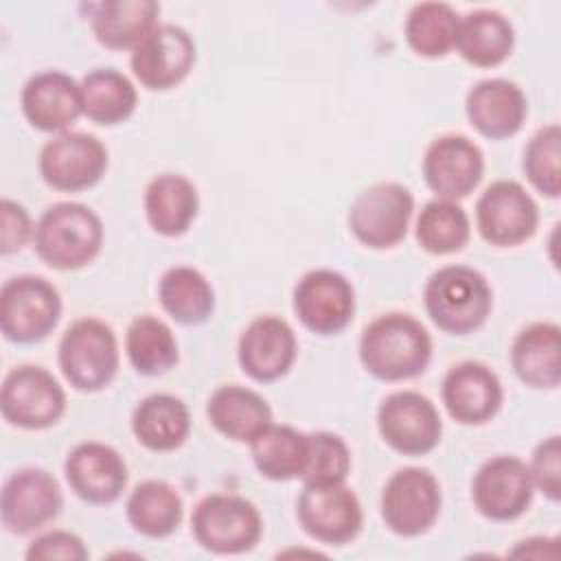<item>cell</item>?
<instances>
[{
	"mask_svg": "<svg viewBox=\"0 0 561 561\" xmlns=\"http://www.w3.org/2000/svg\"><path fill=\"white\" fill-rule=\"evenodd\" d=\"M79 94L83 116L99 125H116L127 121L138 101L134 83L114 68L88 72L79 83Z\"/></svg>",
	"mask_w": 561,
	"mask_h": 561,
	"instance_id": "obj_30",
	"label": "cell"
},
{
	"mask_svg": "<svg viewBox=\"0 0 561 561\" xmlns=\"http://www.w3.org/2000/svg\"><path fill=\"white\" fill-rule=\"evenodd\" d=\"M458 13L445 2H419L405 20V39L421 57H443L456 46Z\"/></svg>",
	"mask_w": 561,
	"mask_h": 561,
	"instance_id": "obj_35",
	"label": "cell"
},
{
	"mask_svg": "<svg viewBox=\"0 0 561 561\" xmlns=\"http://www.w3.org/2000/svg\"><path fill=\"white\" fill-rule=\"evenodd\" d=\"M131 430L142 447L151 451H173L186 440L191 416L178 397L158 392L136 405Z\"/></svg>",
	"mask_w": 561,
	"mask_h": 561,
	"instance_id": "obj_29",
	"label": "cell"
},
{
	"mask_svg": "<svg viewBox=\"0 0 561 561\" xmlns=\"http://www.w3.org/2000/svg\"><path fill=\"white\" fill-rule=\"evenodd\" d=\"M59 368L75 390L96 392L105 388L118 370L114 331L96 318L72 322L59 342Z\"/></svg>",
	"mask_w": 561,
	"mask_h": 561,
	"instance_id": "obj_4",
	"label": "cell"
},
{
	"mask_svg": "<svg viewBox=\"0 0 561 561\" xmlns=\"http://www.w3.org/2000/svg\"><path fill=\"white\" fill-rule=\"evenodd\" d=\"M0 410L15 427L44 430L61 419L66 394L42 366H18L2 381Z\"/></svg>",
	"mask_w": 561,
	"mask_h": 561,
	"instance_id": "obj_8",
	"label": "cell"
},
{
	"mask_svg": "<svg viewBox=\"0 0 561 561\" xmlns=\"http://www.w3.org/2000/svg\"><path fill=\"white\" fill-rule=\"evenodd\" d=\"M26 559H31V561H50V559L83 561V559H88V548L75 533L48 530L28 543Z\"/></svg>",
	"mask_w": 561,
	"mask_h": 561,
	"instance_id": "obj_40",
	"label": "cell"
},
{
	"mask_svg": "<svg viewBox=\"0 0 561 561\" xmlns=\"http://www.w3.org/2000/svg\"><path fill=\"white\" fill-rule=\"evenodd\" d=\"M533 478L515 456H495L486 460L471 484V497L480 515L493 522H511L526 513L533 502Z\"/></svg>",
	"mask_w": 561,
	"mask_h": 561,
	"instance_id": "obj_16",
	"label": "cell"
},
{
	"mask_svg": "<svg viewBox=\"0 0 561 561\" xmlns=\"http://www.w3.org/2000/svg\"><path fill=\"white\" fill-rule=\"evenodd\" d=\"M61 511L57 480L35 467L11 473L0 493V517L7 530L28 535L44 528Z\"/></svg>",
	"mask_w": 561,
	"mask_h": 561,
	"instance_id": "obj_14",
	"label": "cell"
},
{
	"mask_svg": "<svg viewBox=\"0 0 561 561\" xmlns=\"http://www.w3.org/2000/svg\"><path fill=\"white\" fill-rule=\"evenodd\" d=\"M511 366L530 388L552 390L561 381V331L552 322H533L511 346Z\"/></svg>",
	"mask_w": 561,
	"mask_h": 561,
	"instance_id": "obj_24",
	"label": "cell"
},
{
	"mask_svg": "<svg viewBox=\"0 0 561 561\" xmlns=\"http://www.w3.org/2000/svg\"><path fill=\"white\" fill-rule=\"evenodd\" d=\"M22 112L42 131H66L81 112L79 83L59 70L33 75L22 90Z\"/></svg>",
	"mask_w": 561,
	"mask_h": 561,
	"instance_id": "obj_22",
	"label": "cell"
},
{
	"mask_svg": "<svg viewBox=\"0 0 561 561\" xmlns=\"http://www.w3.org/2000/svg\"><path fill=\"white\" fill-rule=\"evenodd\" d=\"M515 35L511 22L489 9H478L460 18L456 33V50L460 57L480 68L500 66L513 50Z\"/></svg>",
	"mask_w": 561,
	"mask_h": 561,
	"instance_id": "obj_28",
	"label": "cell"
},
{
	"mask_svg": "<svg viewBox=\"0 0 561 561\" xmlns=\"http://www.w3.org/2000/svg\"><path fill=\"white\" fill-rule=\"evenodd\" d=\"M561 129L548 125L539 129L524 151V173L528 182L546 197L554 199L561 191Z\"/></svg>",
	"mask_w": 561,
	"mask_h": 561,
	"instance_id": "obj_37",
	"label": "cell"
},
{
	"mask_svg": "<svg viewBox=\"0 0 561 561\" xmlns=\"http://www.w3.org/2000/svg\"><path fill=\"white\" fill-rule=\"evenodd\" d=\"M515 557H557V541L554 539H546V537H535V539H526L519 541V546L511 552Z\"/></svg>",
	"mask_w": 561,
	"mask_h": 561,
	"instance_id": "obj_42",
	"label": "cell"
},
{
	"mask_svg": "<svg viewBox=\"0 0 561 561\" xmlns=\"http://www.w3.org/2000/svg\"><path fill=\"white\" fill-rule=\"evenodd\" d=\"M491 305L486 278L465 265L440 267L425 285L427 316L445 333L467 335L480 329L491 313Z\"/></svg>",
	"mask_w": 561,
	"mask_h": 561,
	"instance_id": "obj_3",
	"label": "cell"
},
{
	"mask_svg": "<svg viewBox=\"0 0 561 561\" xmlns=\"http://www.w3.org/2000/svg\"><path fill=\"white\" fill-rule=\"evenodd\" d=\"M206 414L219 434L237 443H252L272 425L267 401L243 386L217 388L208 399Z\"/></svg>",
	"mask_w": 561,
	"mask_h": 561,
	"instance_id": "obj_25",
	"label": "cell"
},
{
	"mask_svg": "<svg viewBox=\"0 0 561 561\" xmlns=\"http://www.w3.org/2000/svg\"><path fill=\"white\" fill-rule=\"evenodd\" d=\"M351 469L346 443L331 432L307 434V460L300 473L302 484H340Z\"/></svg>",
	"mask_w": 561,
	"mask_h": 561,
	"instance_id": "obj_38",
	"label": "cell"
},
{
	"mask_svg": "<svg viewBox=\"0 0 561 561\" xmlns=\"http://www.w3.org/2000/svg\"><path fill=\"white\" fill-rule=\"evenodd\" d=\"M469 123L486 138L515 136L528 105L522 88L508 79H484L473 85L465 101Z\"/></svg>",
	"mask_w": 561,
	"mask_h": 561,
	"instance_id": "obj_23",
	"label": "cell"
},
{
	"mask_svg": "<svg viewBox=\"0 0 561 561\" xmlns=\"http://www.w3.org/2000/svg\"><path fill=\"white\" fill-rule=\"evenodd\" d=\"M484 158L476 142L465 136L436 138L423 158V175L438 199L467 197L482 180Z\"/></svg>",
	"mask_w": 561,
	"mask_h": 561,
	"instance_id": "obj_18",
	"label": "cell"
},
{
	"mask_svg": "<svg viewBox=\"0 0 561 561\" xmlns=\"http://www.w3.org/2000/svg\"><path fill=\"white\" fill-rule=\"evenodd\" d=\"M432 357V337L408 313L375 318L362 333L359 359L364 368L383 381H403L421 375Z\"/></svg>",
	"mask_w": 561,
	"mask_h": 561,
	"instance_id": "obj_1",
	"label": "cell"
},
{
	"mask_svg": "<svg viewBox=\"0 0 561 561\" xmlns=\"http://www.w3.org/2000/svg\"><path fill=\"white\" fill-rule=\"evenodd\" d=\"M125 508L134 530L151 539L173 535L182 522V500L178 491L162 480L140 482L129 493Z\"/></svg>",
	"mask_w": 561,
	"mask_h": 561,
	"instance_id": "obj_31",
	"label": "cell"
},
{
	"mask_svg": "<svg viewBox=\"0 0 561 561\" xmlns=\"http://www.w3.org/2000/svg\"><path fill=\"white\" fill-rule=\"evenodd\" d=\"M530 478L533 484L552 502L561 497V440L559 436H550L541 440L530 460Z\"/></svg>",
	"mask_w": 561,
	"mask_h": 561,
	"instance_id": "obj_39",
	"label": "cell"
},
{
	"mask_svg": "<svg viewBox=\"0 0 561 561\" xmlns=\"http://www.w3.org/2000/svg\"><path fill=\"white\" fill-rule=\"evenodd\" d=\"M131 70L149 90H169L186 79L195 64L191 35L175 24H158L134 50Z\"/></svg>",
	"mask_w": 561,
	"mask_h": 561,
	"instance_id": "obj_17",
	"label": "cell"
},
{
	"mask_svg": "<svg viewBox=\"0 0 561 561\" xmlns=\"http://www.w3.org/2000/svg\"><path fill=\"white\" fill-rule=\"evenodd\" d=\"M296 515L302 530L316 541L342 546L362 530V504L357 495L340 484H305Z\"/></svg>",
	"mask_w": 561,
	"mask_h": 561,
	"instance_id": "obj_12",
	"label": "cell"
},
{
	"mask_svg": "<svg viewBox=\"0 0 561 561\" xmlns=\"http://www.w3.org/2000/svg\"><path fill=\"white\" fill-rule=\"evenodd\" d=\"M64 471L75 495L90 504L116 502L127 484V465L123 456L103 443L77 445L68 454Z\"/></svg>",
	"mask_w": 561,
	"mask_h": 561,
	"instance_id": "obj_19",
	"label": "cell"
},
{
	"mask_svg": "<svg viewBox=\"0 0 561 561\" xmlns=\"http://www.w3.org/2000/svg\"><path fill=\"white\" fill-rule=\"evenodd\" d=\"M160 4L153 0H110L92 11L94 37L114 50L136 48L158 26Z\"/></svg>",
	"mask_w": 561,
	"mask_h": 561,
	"instance_id": "obj_27",
	"label": "cell"
},
{
	"mask_svg": "<svg viewBox=\"0 0 561 561\" xmlns=\"http://www.w3.org/2000/svg\"><path fill=\"white\" fill-rule=\"evenodd\" d=\"M539 210L526 188L513 180H497L484 188L476 204V224L484 241L508 248L530 239Z\"/></svg>",
	"mask_w": 561,
	"mask_h": 561,
	"instance_id": "obj_11",
	"label": "cell"
},
{
	"mask_svg": "<svg viewBox=\"0 0 561 561\" xmlns=\"http://www.w3.org/2000/svg\"><path fill=\"white\" fill-rule=\"evenodd\" d=\"M469 217L451 199L427 202L416 219V241L430 254H454L469 241Z\"/></svg>",
	"mask_w": 561,
	"mask_h": 561,
	"instance_id": "obj_36",
	"label": "cell"
},
{
	"mask_svg": "<svg viewBox=\"0 0 561 561\" xmlns=\"http://www.w3.org/2000/svg\"><path fill=\"white\" fill-rule=\"evenodd\" d=\"M438 480L421 467L392 473L381 493V517L401 537H416L432 528L440 513Z\"/></svg>",
	"mask_w": 561,
	"mask_h": 561,
	"instance_id": "obj_9",
	"label": "cell"
},
{
	"mask_svg": "<svg viewBox=\"0 0 561 561\" xmlns=\"http://www.w3.org/2000/svg\"><path fill=\"white\" fill-rule=\"evenodd\" d=\"M381 438L399 454L423 456L432 451L443 434L436 405L421 392L399 390L388 394L377 410Z\"/></svg>",
	"mask_w": 561,
	"mask_h": 561,
	"instance_id": "obj_10",
	"label": "cell"
},
{
	"mask_svg": "<svg viewBox=\"0 0 561 561\" xmlns=\"http://www.w3.org/2000/svg\"><path fill=\"white\" fill-rule=\"evenodd\" d=\"M294 311L302 327L318 335L340 333L355 313L353 285L340 272L313 270L294 289Z\"/></svg>",
	"mask_w": 561,
	"mask_h": 561,
	"instance_id": "obj_15",
	"label": "cell"
},
{
	"mask_svg": "<svg viewBox=\"0 0 561 561\" xmlns=\"http://www.w3.org/2000/svg\"><path fill=\"white\" fill-rule=\"evenodd\" d=\"M125 351L134 370L147 377L162 375L178 362V342L173 331L153 316H140L129 324Z\"/></svg>",
	"mask_w": 561,
	"mask_h": 561,
	"instance_id": "obj_34",
	"label": "cell"
},
{
	"mask_svg": "<svg viewBox=\"0 0 561 561\" xmlns=\"http://www.w3.org/2000/svg\"><path fill=\"white\" fill-rule=\"evenodd\" d=\"M412 210L414 197L403 184L381 182L357 195L348 213V226L359 243L386 250L405 237Z\"/></svg>",
	"mask_w": 561,
	"mask_h": 561,
	"instance_id": "obj_7",
	"label": "cell"
},
{
	"mask_svg": "<svg viewBox=\"0 0 561 561\" xmlns=\"http://www.w3.org/2000/svg\"><path fill=\"white\" fill-rule=\"evenodd\" d=\"M443 403L449 416L462 425L491 421L502 405L497 375L480 362H460L443 379Z\"/></svg>",
	"mask_w": 561,
	"mask_h": 561,
	"instance_id": "obj_21",
	"label": "cell"
},
{
	"mask_svg": "<svg viewBox=\"0 0 561 561\" xmlns=\"http://www.w3.org/2000/svg\"><path fill=\"white\" fill-rule=\"evenodd\" d=\"M31 237V217L18 202L2 199L0 204V250L11 254L20 250Z\"/></svg>",
	"mask_w": 561,
	"mask_h": 561,
	"instance_id": "obj_41",
	"label": "cell"
},
{
	"mask_svg": "<svg viewBox=\"0 0 561 561\" xmlns=\"http://www.w3.org/2000/svg\"><path fill=\"white\" fill-rule=\"evenodd\" d=\"M191 530L195 541L217 554L252 550L263 533L256 506L239 495H206L193 511Z\"/></svg>",
	"mask_w": 561,
	"mask_h": 561,
	"instance_id": "obj_5",
	"label": "cell"
},
{
	"mask_svg": "<svg viewBox=\"0 0 561 561\" xmlns=\"http://www.w3.org/2000/svg\"><path fill=\"white\" fill-rule=\"evenodd\" d=\"M59 313V294L42 276H15L0 289V331L9 342L33 344L44 340L55 329Z\"/></svg>",
	"mask_w": 561,
	"mask_h": 561,
	"instance_id": "obj_6",
	"label": "cell"
},
{
	"mask_svg": "<svg viewBox=\"0 0 561 561\" xmlns=\"http://www.w3.org/2000/svg\"><path fill=\"white\" fill-rule=\"evenodd\" d=\"M252 460L261 476L285 482L300 478L307 460V434L289 425H270L252 443Z\"/></svg>",
	"mask_w": 561,
	"mask_h": 561,
	"instance_id": "obj_33",
	"label": "cell"
},
{
	"mask_svg": "<svg viewBox=\"0 0 561 561\" xmlns=\"http://www.w3.org/2000/svg\"><path fill=\"white\" fill-rule=\"evenodd\" d=\"M298 342L294 329L276 318L261 316L252 320L239 340V364L254 381H276L294 364Z\"/></svg>",
	"mask_w": 561,
	"mask_h": 561,
	"instance_id": "obj_20",
	"label": "cell"
},
{
	"mask_svg": "<svg viewBox=\"0 0 561 561\" xmlns=\"http://www.w3.org/2000/svg\"><path fill=\"white\" fill-rule=\"evenodd\" d=\"M107 169V149L83 131H61L39 151V173L57 191H83L94 186Z\"/></svg>",
	"mask_w": 561,
	"mask_h": 561,
	"instance_id": "obj_13",
	"label": "cell"
},
{
	"mask_svg": "<svg viewBox=\"0 0 561 561\" xmlns=\"http://www.w3.org/2000/svg\"><path fill=\"white\" fill-rule=\"evenodd\" d=\"M197 208V188L184 175L162 173L153 178L145 191V215L158 234H184L191 228Z\"/></svg>",
	"mask_w": 561,
	"mask_h": 561,
	"instance_id": "obj_26",
	"label": "cell"
},
{
	"mask_svg": "<svg viewBox=\"0 0 561 561\" xmlns=\"http://www.w3.org/2000/svg\"><path fill=\"white\" fill-rule=\"evenodd\" d=\"M33 243L46 265L79 270L101 252L103 224L92 208L77 202H59L39 217Z\"/></svg>",
	"mask_w": 561,
	"mask_h": 561,
	"instance_id": "obj_2",
	"label": "cell"
},
{
	"mask_svg": "<svg viewBox=\"0 0 561 561\" xmlns=\"http://www.w3.org/2000/svg\"><path fill=\"white\" fill-rule=\"evenodd\" d=\"M162 309L180 324H202L215 309L210 283L195 267L178 265L164 272L158 285Z\"/></svg>",
	"mask_w": 561,
	"mask_h": 561,
	"instance_id": "obj_32",
	"label": "cell"
}]
</instances>
